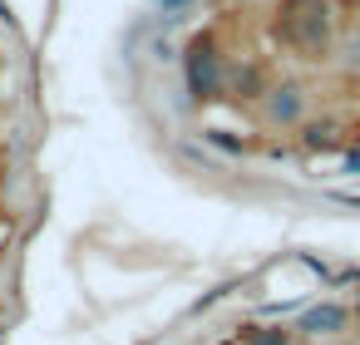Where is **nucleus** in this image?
<instances>
[{"mask_svg": "<svg viewBox=\"0 0 360 345\" xmlns=\"http://www.w3.org/2000/svg\"><path fill=\"white\" fill-rule=\"evenodd\" d=\"M271 40L306 60V65H330L340 55V20L330 0H281L271 15Z\"/></svg>", "mask_w": 360, "mask_h": 345, "instance_id": "obj_1", "label": "nucleus"}, {"mask_svg": "<svg viewBox=\"0 0 360 345\" xmlns=\"http://www.w3.org/2000/svg\"><path fill=\"white\" fill-rule=\"evenodd\" d=\"M183 84H188V99L193 104L227 99V60H222V45H217L212 30H198L183 45Z\"/></svg>", "mask_w": 360, "mask_h": 345, "instance_id": "obj_2", "label": "nucleus"}, {"mask_svg": "<svg viewBox=\"0 0 360 345\" xmlns=\"http://www.w3.org/2000/svg\"><path fill=\"white\" fill-rule=\"evenodd\" d=\"M257 114H262V124L266 129H301L311 114H306V84H296V79H271V89L257 99Z\"/></svg>", "mask_w": 360, "mask_h": 345, "instance_id": "obj_3", "label": "nucleus"}, {"mask_svg": "<svg viewBox=\"0 0 360 345\" xmlns=\"http://www.w3.org/2000/svg\"><path fill=\"white\" fill-rule=\"evenodd\" d=\"M350 306H340V301H316V306H306L301 315H296V335H306V340H335V335H345L350 330Z\"/></svg>", "mask_w": 360, "mask_h": 345, "instance_id": "obj_4", "label": "nucleus"}, {"mask_svg": "<svg viewBox=\"0 0 360 345\" xmlns=\"http://www.w3.org/2000/svg\"><path fill=\"white\" fill-rule=\"evenodd\" d=\"M266 89H271V79H266V70H262L257 60L227 65V99H237V104H257Z\"/></svg>", "mask_w": 360, "mask_h": 345, "instance_id": "obj_5", "label": "nucleus"}, {"mask_svg": "<svg viewBox=\"0 0 360 345\" xmlns=\"http://www.w3.org/2000/svg\"><path fill=\"white\" fill-rule=\"evenodd\" d=\"M296 134H301L306 153H345V129L335 119H306Z\"/></svg>", "mask_w": 360, "mask_h": 345, "instance_id": "obj_6", "label": "nucleus"}, {"mask_svg": "<svg viewBox=\"0 0 360 345\" xmlns=\"http://www.w3.org/2000/svg\"><path fill=\"white\" fill-rule=\"evenodd\" d=\"M242 345H296V325H242Z\"/></svg>", "mask_w": 360, "mask_h": 345, "instance_id": "obj_7", "label": "nucleus"}, {"mask_svg": "<svg viewBox=\"0 0 360 345\" xmlns=\"http://www.w3.org/2000/svg\"><path fill=\"white\" fill-rule=\"evenodd\" d=\"M335 60H340L350 74H360V30H355L350 40H340V55H335Z\"/></svg>", "mask_w": 360, "mask_h": 345, "instance_id": "obj_8", "label": "nucleus"}, {"mask_svg": "<svg viewBox=\"0 0 360 345\" xmlns=\"http://www.w3.org/2000/svg\"><path fill=\"white\" fill-rule=\"evenodd\" d=\"M207 143H217L222 153H242V138H227V129H207Z\"/></svg>", "mask_w": 360, "mask_h": 345, "instance_id": "obj_9", "label": "nucleus"}, {"mask_svg": "<svg viewBox=\"0 0 360 345\" xmlns=\"http://www.w3.org/2000/svg\"><path fill=\"white\" fill-rule=\"evenodd\" d=\"M340 158H345V173H355V178H360V143H345V153H340Z\"/></svg>", "mask_w": 360, "mask_h": 345, "instance_id": "obj_10", "label": "nucleus"}, {"mask_svg": "<svg viewBox=\"0 0 360 345\" xmlns=\"http://www.w3.org/2000/svg\"><path fill=\"white\" fill-rule=\"evenodd\" d=\"M188 6V0H163V11H183Z\"/></svg>", "mask_w": 360, "mask_h": 345, "instance_id": "obj_11", "label": "nucleus"}, {"mask_svg": "<svg viewBox=\"0 0 360 345\" xmlns=\"http://www.w3.org/2000/svg\"><path fill=\"white\" fill-rule=\"evenodd\" d=\"M350 311H355V315H360V291H355V306H350Z\"/></svg>", "mask_w": 360, "mask_h": 345, "instance_id": "obj_12", "label": "nucleus"}, {"mask_svg": "<svg viewBox=\"0 0 360 345\" xmlns=\"http://www.w3.org/2000/svg\"><path fill=\"white\" fill-rule=\"evenodd\" d=\"M330 6H355V0H330Z\"/></svg>", "mask_w": 360, "mask_h": 345, "instance_id": "obj_13", "label": "nucleus"}]
</instances>
